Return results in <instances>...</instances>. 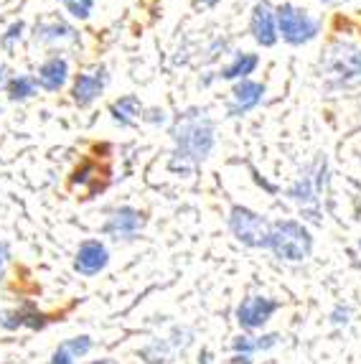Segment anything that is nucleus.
<instances>
[{"instance_id":"21","label":"nucleus","mask_w":361,"mask_h":364,"mask_svg":"<svg viewBox=\"0 0 361 364\" xmlns=\"http://www.w3.org/2000/svg\"><path fill=\"white\" fill-rule=\"evenodd\" d=\"M59 3L67 8V13L74 21H87L92 16V8H95L97 0H59Z\"/></svg>"},{"instance_id":"13","label":"nucleus","mask_w":361,"mask_h":364,"mask_svg":"<svg viewBox=\"0 0 361 364\" xmlns=\"http://www.w3.org/2000/svg\"><path fill=\"white\" fill-rule=\"evenodd\" d=\"M33 41L41 46H56V43H77L79 33L74 26L64 23L59 18H43L33 26Z\"/></svg>"},{"instance_id":"4","label":"nucleus","mask_w":361,"mask_h":364,"mask_svg":"<svg viewBox=\"0 0 361 364\" xmlns=\"http://www.w3.org/2000/svg\"><path fill=\"white\" fill-rule=\"evenodd\" d=\"M227 225H229V232L235 235L237 242L244 245V247L267 250V245H270L272 222L267 217H262L259 212H254V209L235 204V207L229 209Z\"/></svg>"},{"instance_id":"19","label":"nucleus","mask_w":361,"mask_h":364,"mask_svg":"<svg viewBox=\"0 0 361 364\" xmlns=\"http://www.w3.org/2000/svg\"><path fill=\"white\" fill-rule=\"evenodd\" d=\"M61 346H64L74 359H85L87 354L95 349V339H92L90 334H79V336H72V339H67V341H61Z\"/></svg>"},{"instance_id":"5","label":"nucleus","mask_w":361,"mask_h":364,"mask_svg":"<svg viewBox=\"0 0 361 364\" xmlns=\"http://www.w3.org/2000/svg\"><path fill=\"white\" fill-rule=\"evenodd\" d=\"M275 16H277V36L283 38L288 46H306L313 38H318L320 21L316 16H311L306 8H298L293 3H283V6H275Z\"/></svg>"},{"instance_id":"6","label":"nucleus","mask_w":361,"mask_h":364,"mask_svg":"<svg viewBox=\"0 0 361 364\" xmlns=\"http://www.w3.org/2000/svg\"><path fill=\"white\" fill-rule=\"evenodd\" d=\"M280 311V301L270 296H247L242 298V304L237 306V323H239L242 331H262V328L270 323L272 316Z\"/></svg>"},{"instance_id":"18","label":"nucleus","mask_w":361,"mask_h":364,"mask_svg":"<svg viewBox=\"0 0 361 364\" xmlns=\"http://www.w3.org/2000/svg\"><path fill=\"white\" fill-rule=\"evenodd\" d=\"M138 357L145 364H168L171 357H173V346H171L168 339H151L138 349Z\"/></svg>"},{"instance_id":"3","label":"nucleus","mask_w":361,"mask_h":364,"mask_svg":"<svg viewBox=\"0 0 361 364\" xmlns=\"http://www.w3.org/2000/svg\"><path fill=\"white\" fill-rule=\"evenodd\" d=\"M267 250L283 262H306L313 255V235L298 219H277L272 222Z\"/></svg>"},{"instance_id":"22","label":"nucleus","mask_w":361,"mask_h":364,"mask_svg":"<svg viewBox=\"0 0 361 364\" xmlns=\"http://www.w3.org/2000/svg\"><path fill=\"white\" fill-rule=\"evenodd\" d=\"M193 331L188 326H173L171 328V336H168V341H171V346H173V352H186L188 346L193 344Z\"/></svg>"},{"instance_id":"15","label":"nucleus","mask_w":361,"mask_h":364,"mask_svg":"<svg viewBox=\"0 0 361 364\" xmlns=\"http://www.w3.org/2000/svg\"><path fill=\"white\" fill-rule=\"evenodd\" d=\"M109 171L107 168H99L95 161H82L77 168L72 171V176H69V186L72 188H85L87 191V199L95 196L97 191H102L104 183H99V178H107Z\"/></svg>"},{"instance_id":"27","label":"nucleus","mask_w":361,"mask_h":364,"mask_svg":"<svg viewBox=\"0 0 361 364\" xmlns=\"http://www.w3.org/2000/svg\"><path fill=\"white\" fill-rule=\"evenodd\" d=\"M280 341H283V336L275 334V331H267V334L254 336V349H257V354L259 352H272V349H275Z\"/></svg>"},{"instance_id":"16","label":"nucleus","mask_w":361,"mask_h":364,"mask_svg":"<svg viewBox=\"0 0 361 364\" xmlns=\"http://www.w3.org/2000/svg\"><path fill=\"white\" fill-rule=\"evenodd\" d=\"M259 67V56L252 51H237L235 59L229 61L227 67H222V72L217 74L224 82H242V79H249V74H254Z\"/></svg>"},{"instance_id":"24","label":"nucleus","mask_w":361,"mask_h":364,"mask_svg":"<svg viewBox=\"0 0 361 364\" xmlns=\"http://www.w3.org/2000/svg\"><path fill=\"white\" fill-rule=\"evenodd\" d=\"M23 309H26V328H31V331H41V328L48 326L51 318H48L43 311H38L33 304H26Z\"/></svg>"},{"instance_id":"8","label":"nucleus","mask_w":361,"mask_h":364,"mask_svg":"<svg viewBox=\"0 0 361 364\" xmlns=\"http://www.w3.org/2000/svg\"><path fill=\"white\" fill-rule=\"evenodd\" d=\"M107 82H109L107 67H95V69H90V72L74 74L72 90H69V95H72V102L77 105L79 109L90 107L95 100H99V95L104 92Z\"/></svg>"},{"instance_id":"29","label":"nucleus","mask_w":361,"mask_h":364,"mask_svg":"<svg viewBox=\"0 0 361 364\" xmlns=\"http://www.w3.org/2000/svg\"><path fill=\"white\" fill-rule=\"evenodd\" d=\"M48 364H77V359H74L72 354L59 344L54 349V354H51V359H48Z\"/></svg>"},{"instance_id":"11","label":"nucleus","mask_w":361,"mask_h":364,"mask_svg":"<svg viewBox=\"0 0 361 364\" xmlns=\"http://www.w3.org/2000/svg\"><path fill=\"white\" fill-rule=\"evenodd\" d=\"M109 265V250L102 240H85L77 247L74 255V270L85 278H95V275L104 273V267Z\"/></svg>"},{"instance_id":"35","label":"nucleus","mask_w":361,"mask_h":364,"mask_svg":"<svg viewBox=\"0 0 361 364\" xmlns=\"http://www.w3.org/2000/svg\"><path fill=\"white\" fill-rule=\"evenodd\" d=\"M318 3H323V6H338V3H343V0H318Z\"/></svg>"},{"instance_id":"17","label":"nucleus","mask_w":361,"mask_h":364,"mask_svg":"<svg viewBox=\"0 0 361 364\" xmlns=\"http://www.w3.org/2000/svg\"><path fill=\"white\" fill-rule=\"evenodd\" d=\"M3 87H6V95L11 102H26V100L38 95L36 77H31V74H13Z\"/></svg>"},{"instance_id":"32","label":"nucleus","mask_w":361,"mask_h":364,"mask_svg":"<svg viewBox=\"0 0 361 364\" xmlns=\"http://www.w3.org/2000/svg\"><path fill=\"white\" fill-rule=\"evenodd\" d=\"M196 6H201V8H214V6H219L222 0H193Z\"/></svg>"},{"instance_id":"30","label":"nucleus","mask_w":361,"mask_h":364,"mask_svg":"<svg viewBox=\"0 0 361 364\" xmlns=\"http://www.w3.org/2000/svg\"><path fill=\"white\" fill-rule=\"evenodd\" d=\"M8 260H11V247H8V242L0 240V275H3V270H6Z\"/></svg>"},{"instance_id":"14","label":"nucleus","mask_w":361,"mask_h":364,"mask_svg":"<svg viewBox=\"0 0 361 364\" xmlns=\"http://www.w3.org/2000/svg\"><path fill=\"white\" fill-rule=\"evenodd\" d=\"M143 112H145V105L140 102L138 95H122L117 97L114 102H109V117L117 128H135L143 122Z\"/></svg>"},{"instance_id":"26","label":"nucleus","mask_w":361,"mask_h":364,"mask_svg":"<svg viewBox=\"0 0 361 364\" xmlns=\"http://www.w3.org/2000/svg\"><path fill=\"white\" fill-rule=\"evenodd\" d=\"M232 352L254 357V354H257V349H254V336H247V334L235 336V339H232Z\"/></svg>"},{"instance_id":"34","label":"nucleus","mask_w":361,"mask_h":364,"mask_svg":"<svg viewBox=\"0 0 361 364\" xmlns=\"http://www.w3.org/2000/svg\"><path fill=\"white\" fill-rule=\"evenodd\" d=\"M6 85V67H3V64H0V87Z\"/></svg>"},{"instance_id":"10","label":"nucleus","mask_w":361,"mask_h":364,"mask_svg":"<svg viewBox=\"0 0 361 364\" xmlns=\"http://www.w3.org/2000/svg\"><path fill=\"white\" fill-rule=\"evenodd\" d=\"M265 82H254V79H242V82H235L232 92H229V102H227V112L232 117H242L257 109L265 100Z\"/></svg>"},{"instance_id":"25","label":"nucleus","mask_w":361,"mask_h":364,"mask_svg":"<svg viewBox=\"0 0 361 364\" xmlns=\"http://www.w3.org/2000/svg\"><path fill=\"white\" fill-rule=\"evenodd\" d=\"M351 316H354V311H351L349 304H336L328 314V321L336 328H346L351 323Z\"/></svg>"},{"instance_id":"1","label":"nucleus","mask_w":361,"mask_h":364,"mask_svg":"<svg viewBox=\"0 0 361 364\" xmlns=\"http://www.w3.org/2000/svg\"><path fill=\"white\" fill-rule=\"evenodd\" d=\"M171 140L173 153L168 158V168L173 173H191L217 148V122L206 107H188L176 115Z\"/></svg>"},{"instance_id":"36","label":"nucleus","mask_w":361,"mask_h":364,"mask_svg":"<svg viewBox=\"0 0 361 364\" xmlns=\"http://www.w3.org/2000/svg\"><path fill=\"white\" fill-rule=\"evenodd\" d=\"M356 257H359V260H361V237H359V240H356Z\"/></svg>"},{"instance_id":"12","label":"nucleus","mask_w":361,"mask_h":364,"mask_svg":"<svg viewBox=\"0 0 361 364\" xmlns=\"http://www.w3.org/2000/svg\"><path fill=\"white\" fill-rule=\"evenodd\" d=\"M67 82H69V61H67V56L51 54L48 59L41 61V67H38V72H36L38 90L56 95V92H61L64 87H67Z\"/></svg>"},{"instance_id":"2","label":"nucleus","mask_w":361,"mask_h":364,"mask_svg":"<svg viewBox=\"0 0 361 364\" xmlns=\"http://www.w3.org/2000/svg\"><path fill=\"white\" fill-rule=\"evenodd\" d=\"M318 67L325 92L343 90V87L354 85L361 79V49L356 43L333 38L320 54Z\"/></svg>"},{"instance_id":"7","label":"nucleus","mask_w":361,"mask_h":364,"mask_svg":"<svg viewBox=\"0 0 361 364\" xmlns=\"http://www.w3.org/2000/svg\"><path fill=\"white\" fill-rule=\"evenodd\" d=\"M148 225V214L135 207H114L102 222V235L112 240H135Z\"/></svg>"},{"instance_id":"20","label":"nucleus","mask_w":361,"mask_h":364,"mask_svg":"<svg viewBox=\"0 0 361 364\" xmlns=\"http://www.w3.org/2000/svg\"><path fill=\"white\" fill-rule=\"evenodd\" d=\"M0 328L6 331H18V328H26V309H3L0 311Z\"/></svg>"},{"instance_id":"28","label":"nucleus","mask_w":361,"mask_h":364,"mask_svg":"<svg viewBox=\"0 0 361 364\" xmlns=\"http://www.w3.org/2000/svg\"><path fill=\"white\" fill-rule=\"evenodd\" d=\"M143 122H148V125H166V122H168V117H166V109H163V107L145 109Z\"/></svg>"},{"instance_id":"31","label":"nucleus","mask_w":361,"mask_h":364,"mask_svg":"<svg viewBox=\"0 0 361 364\" xmlns=\"http://www.w3.org/2000/svg\"><path fill=\"white\" fill-rule=\"evenodd\" d=\"M232 364H254V357H247V354H235V357H232Z\"/></svg>"},{"instance_id":"9","label":"nucleus","mask_w":361,"mask_h":364,"mask_svg":"<svg viewBox=\"0 0 361 364\" xmlns=\"http://www.w3.org/2000/svg\"><path fill=\"white\" fill-rule=\"evenodd\" d=\"M249 33H252L254 43L262 49H272L280 36H277V16L275 6L270 0H257L249 11Z\"/></svg>"},{"instance_id":"23","label":"nucleus","mask_w":361,"mask_h":364,"mask_svg":"<svg viewBox=\"0 0 361 364\" xmlns=\"http://www.w3.org/2000/svg\"><path fill=\"white\" fill-rule=\"evenodd\" d=\"M23 33H26L23 21H13V23L6 28V33H3V38H0V46H3L6 51H13V49H16V43H21Z\"/></svg>"},{"instance_id":"33","label":"nucleus","mask_w":361,"mask_h":364,"mask_svg":"<svg viewBox=\"0 0 361 364\" xmlns=\"http://www.w3.org/2000/svg\"><path fill=\"white\" fill-rule=\"evenodd\" d=\"M87 364H114V362L107 357H102V359H92V362H87Z\"/></svg>"}]
</instances>
